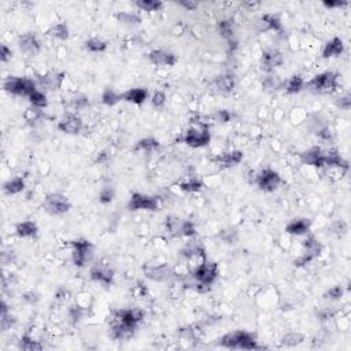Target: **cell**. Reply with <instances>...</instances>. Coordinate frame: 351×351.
Here are the masks:
<instances>
[{"instance_id": "6da1fadb", "label": "cell", "mask_w": 351, "mask_h": 351, "mask_svg": "<svg viewBox=\"0 0 351 351\" xmlns=\"http://www.w3.org/2000/svg\"><path fill=\"white\" fill-rule=\"evenodd\" d=\"M218 344L225 348H232V350H259L263 348L259 346L257 340H255L254 335L247 332V331H233L228 332L224 336L219 338Z\"/></svg>"}, {"instance_id": "7a4b0ae2", "label": "cell", "mask_w": 351, "mask_h": 351, "mask_svg": "<svg viewBox=\"0 0 351 351\" xmlns=\"http://www.w3.org/2000/svg\"><path fill=\"white\" fill-rule=\"evenodd\" d=\"M338 73H335V71H324V73H320L316 77H313L305 87L309 88L313 92L328 95V93H334L338 89Z\"/></svg>"}, {"instance_id": "3957f363", "label": "cell", "mask_w": 351, "mask_h": 351, "mask_svg": "<svg viewBox=\"0 0 351 351\" xmlns=\"http://www.w3.org/2000/svg\"><path fill=\"white\" fill-rule=\"evenodd\" d=\"M3 88L6 92L15 96L29 97L35 91H37V83L36 80L29 77H9L5 80Z\"/></svg>"}, {"instance_id": "277c9868", "label": "cell", "mask_w": 351, "mask_h": 351, "mask_svg": "<svg viewBox=\"0 0 351 351\" xmlns=\"http://www.w3.org/2000/svg\"><path fill=\"white\" fill-rule=\"evenodd\" d=\"M95 255V247L87 239H77V240L71 241V259L73 263L77 268H84L87 266L93 259Z\"/></svg>"}, {"instance_id": "5b68a950", "label": "cell", "mask_w": 351, "mask_h": 351, "mask_svg": "<svg viewBox=\"0 0 351 351\" xmlns=\"http://www.w3.org/2000/svg\"><path fill=\"white\" fill-rule=\"evenodd\" d=\"M321 251H322V246H321L320 241L317 240L316 236H313V235L307 236V239L303 240L302 253H300V255H299L298 258L295 259L294 265L295 266H298V268L305 266L307 263H310L312 261L318 258L321 254Z\"/></svg>"}, {"instance_id": "8992f818", "label": "cell", "mask_w": 351, "mask_h": 351, "mask_svg": "<svg viewBox=\"0 0 351 351\" xmlns=\"http://www.w3.org/2000/svg\"><path fill=\"white\" fill-rule=\"evenodd\" d=\"M128 209L131 211H159L161 210V199L158 196H154V195L135 192L132 193L131 199L128 202Z\"/></svg>"}, {"instance_id": "52a82bcc", "label": "cell", "mask_w": 351, "mask_h": 351, "mask_svg": "<svg viewBox=\"0 0 351 351\" xmlns=\"http://www.w3.org/2000/svg\"><path fill=\"white\" fill-rule=\"evenodd\" d=\"M192 277L199 284L210 287L218 277V265L213 262V261L206 259V261H203L202 263H199L197 266L193 268Z\"/></svg>"}, {"instance_id": "ba28073f", "label": "cell", "mask_w": 351, "mask_h": 351, "mask_svg": "<svg viewBox=\"0 0 351 351\" xmlns=\"http://www.w3.org/2000/svg\"><path fill=\"white\" fill-rule=\"evenodd\" d=\"M44 211L49 215H63L71 209V203L63 193H49L44 199Z\"/></svg>"}, {"instance_id": "9c48e42d", "label": "cell", "mask_w": 351, "mask_h": 351, "mask_svg": "<svg viewBox=\"0 0 351 351\" xmlns=\"http://www.w3.org/2000/svg\"><path fill=\"white\" fill-rule=\"evenodd\" d=\"M255 184L258 185V188L263 192H274L283 184V179L279 174V171L266 167L255 176Z\"/></svg>"}, {"instance_id": "30bf717a", "label": "cell", "mask_w": 351, "mask_h": 351, "mask_svg": "<svg viewBox=\"0 0 351 351\" xmlns=\"http://www.w3.org/2000/svg\"><path fill=\"white\" fill-rule=\"evenodd\" d=\"M210 140L211 135L207 128H189L184 133V136L180 137L177 141H183L192 148H202L206 147Z\"/></svg>"}, {"instance_id": "8fae6325", "label": "cell", "mask_w": 351, "mask_h": 351, "mask_svg": "<svg viewBox=\"0 0 351 351\" xmlns=\"http://www.w3.org/2000/svg\"><path fill=\"white\" fill-rule=\"evenodd\" d=\"M166 228L173 236L193 237L196 235V228L193 222L188 219H181L174 215H169L166 219Z\"/></svg>"}, {"instance_id": "7c38bea8", "label": "cell", "mask_w": 351, "mask_h": 351, "mask_svg": "<svg viewBox=\"0 0 351 351\" xmlns=\"http://www.w3.org/2000/svg\"><path fill=\"white\" fill-rule=\"evenodd\" d=\"M63 80H65V73L57 70H51L44 73V74L37 76V80L36 83L39 87H41L45 91H51V92H55V91H59L63 84Z\"/></svg>"}, {"instance_id": "4fadbf2b", "label": "cell", "mask_w": 351, "mask_h": 351, "mask_svg": "<svg viewBox=\"0 0 351 351\" xmlns=\"http://www.w3.org/2000/svg\"><path fill=\"white\" fill-rule=\"evenodd\" d=\"M18 47L21 49V53L25 54L27 57H36L41 51V43L39 37L32 32L23 33L18 37Z\"/></svg>"}, {"instance_id": "5bb4252c", "label": "cell", "mask_w": 351, "mask_h": 351, "mask_svg": "<svg viewBox=\"0 0 351 351\" xmlns=\"http://www.w3.org/2000/svg\"><path fill=\"white\" fill-rule=\"evenodd\" d=\"M84 121L80 115L74 113H67L65 117H62L61 121L58 122V129L66 135H79L83 131Z\"/></svg>"}, {"instance_id": "9a60e30c", "label": "cell", "mask_w": 351, "mask_h": 351, "mask_svg": "<svg viewBox=\"0 0 351 351\" xmlns=\"http://www.w3.org/2000/svg\"><path fill=\"white\" fill-rule=\"evenodd\" d=\"M137 327L123 324L121 321L111 318L110 321V338L114 340H129L135 335Z\"/></svg>"}, {"instance_id": "2e32d148", "label": "cell", "mask_w": 351, "mask_h": 351, "mask_svg": "<svg viewBox=\"0 0 351 351\" xmlns=\"http://www.w3.org/2000/svg\"><path fill=\"white\" fill-rule=\"evenodd\" d=\"M113 318L123 324L137 327L144 318V312L141 309H119L113 313Z\"/></svg>"}, {"instance_id": "e0dca14e", "label": "cell", "mask_w": 351, "mask_h": 351, "mask_svg": "<svg viewBox=\"0 0 351 351\" xmlns=\"http://www.w3.org/2000/svg\"><path fill=\"white\" fill-rule=\"evenodd\" d=\"M284 63V55L277 48L265 49L261 57V66L265 71H273Z\"/></svg>"}, {"instance_id": "ac0fdd59", "label": "cell", "mask_w": 351, "mask_h": 351, "mask_svg": "<svg viewBox=\"0 0 351 351\" xmlns=\"http://www.w3.org/2000/svg\"><path fill=\"white\" fill-rule=\"evenodd\" d=\"M145 277L153 281H166L169 277H171L173 272H171L170 266L167 265H145L143 268Z\"/></svg>"}, {"instance_id": "d6986e66", "label": "cell", "mask_w": 351, "mask_h": 351, "mask_svg": "<svg viewBox=\"0 0 351 351\" xmlns=\"http://www.w3.org/2000/svg\"><path fill=\"white\" fill-rule=\"evenodd\" d=\"M89 277L92 281L101 283L105 287H110L114 281V270L110 269L109 266H105V265H96L91 269Z\"/></svg>"}, {"instance_id": "ffe728a7", "label": "cell", "mask_w": 351, "mask_h": 351, "mask_svg": "<svg viewBox=\"0 0 351 351\" xmlns=\"http://www.w3.org/2000/svg\"><path fill=\"white\" fill-rule=\"evenodd\" d=\"M300 161L303 165H309V166L325 167L324 151L320 147H312L300 153Z\"/></svg>"}, {"instance_id": "44dd1931", "label": "cell", "mask_w": 351, "mask_h": 351, "mask_svg": "<svg viewBox=\"0 0 351 351\" xmlns=\"http://www.w3.org/2000/svg\"><path fill=\"white\" fill-rule=\"evenodd\" d=\"M148 59L151 63L157 66H174L177 63V57L174 54L165 51V49H153L148 53Z\"/></svg>"}, {"instance_id": "7402d4cb", "label": "cell", "mask_w": 351, "mask_h": 351, "mask_svg": "<svg viewBox=\"0 0 351 351\" xmlns=\"http://www.w3.org/2000/svg\"><path fill=\"white\" fill-rule=\"evenodd\" d=\"M310 228H312V221L300 217V218L291 219L290 222L285 225V232L294 235V236H302V235L309 233Z\"/></svg>"}, {"instance_id": "603a6c76", "label": "cell", "mask_w": 351, "mask_h": 351, "mask_svg": "<svg viewBox=\"0 0 351 351\" xmlns=\"http://www.w3.org/2000/svg\"><path fill=\"white\" fill-rule=\"evenodd\" d=\"M324 163L325 166L339 167V169H343V170L346 171H348V169H350L348 162L343 158L336 148H331L328 151H324Z\"/></svg>"}, {"instance_id": "cb8c5ba5", "label": "cell", "mask_w": 351, "mask_h": 351, "mask_svg": "<svg viewBox=\"0 0 351 351\" xmlns=\"http://www.w3.org/2000/svg\"><path fill=\"white\" fill-rule=\"evenodd\" d=\"M214 85L219 93L229 95L233 92V89L236 87V80H235V76L231 73H225V74H219L215 77Z\"/></svg>"}, {"instance_id": "d4e9b609", "label": "cell", "mask_w": 351, "mask_h": 351, "mask_svg": "<svg viewBox=\"0 0 351 351\" xmlns=\"http://www.w3.org/2000/svg\"><path fill=\"white\" fill-rule=\"evenodd\" d=\"M243 157H244V155H243L241 151H239V149H233V151H228V153L219 155V157L214 158L213 161H214L217 165H219V166L222 167H233L236 166V165H239V163L243 161Z\"/></svg>"}, {"instance_id": "484cf974", "label": "cell", "mask_w": 351, "mask_h": 351, "mask_svg": "<svg viewBox=\"0 0 351 351\" xmlns=\"http://www.w3.org/2000/svg\"><path fill=\"white\" fill-rule=\"evenodd\" d=\"M121 97H122V101L140 106L147 101L148 92H147L145 88H131V89H128V91L121 93Z\"/></svg>"}, {"instance_id": "4316f807", "label": "cell", "mask_w": 351, "mask_h": 351, "mask_svg": "<svg viewBox=\"0 0 351 351\" xmlns=\"http://www.w3.org/2000/svg\"><path fill=\"white\" fill-rule=\"evenodd\" d=\"M344 51V44L340 37H334L332 40H329L328 43L325 44L322 48V58L328 59V58H336L340 57Z\"/></svg>"}, {"instance_id": "83f0119b", "label": "cell", "mask_w": 351, "mask_h": 351, "mask_svg": "<svg viewBox=\"0 0 351 351\" xmlns=\"http://www.w3.org/2000/svg\"><path fill=\"white\" fill-rule=\"evenodd\" d=\"M37 232H39V227H37L35 221H22V222L15 225V233L21 239L36 237Z\"/></svg>"}, {"instance_id": "f1b7e54d", "label": "cell", "mask_w": 351, "mask_h": 351, "mask_svg": "<svg viewBox=\"0 0 351 351\" xmlns=\"http://www.w3.org/2000/svg\"><path fill=\"white\" fill-rule=\"evenodd\" d=\"M180 254L181 257H184L185 259H207L206 254H205V248H203L199 243H188L187 246H184L181 248Z\"/></svg>"}, {"instance_id": "f546056e", "label": "cell", "mask_w": 351, "mask_h": 351, "mask_svg": "<svg viewBox=\"0 0 351 351\" xmlns=\"http://www.w3.org/2000/svg\"><path fill=\"white\" fill-rule=\"evenodd\" d=\"M261 23H262L263 31H273L281 33L283 32V23L281 19L274 14H263L261 17Z\"/></svg>"}, {"instance_id": "4dcf8cb0", "label": "cell", "mask_w": 351, "mask_h": 351, "mask_svg": "<svg viewBox=\"0 0 351 351\" xmlns=\"http://www.w3.org/2000/svg\"><path fill=\"white\" fill-rule=\"evenodd\" d=\"M217 32L222 36L227 41L235 40V23L231 18H225L217 22Z\"/></svg>"}, {"instance_id": "1f68e13d", "label": "cell", "mask_w": 351, "mask_h": 351, "mask_svg": "<svg viewBox=\"0 0 351 351\" xmlns=\"http://www.w3.org/2000/svg\"><path fill=\"white\" fill-rule=\"evenodd\" d=\"M47 35L49 37H54V39L65 41L70 36V29H69V25L66 22H58V23H55V25L49 28L48 31H47Z\"/></svg>"}, {"instance_id": "d6a6232c", "label": "cell", "mask_w": 351, "mask_h": 351, "mask_svg": "<svg viewBox=\"0 0 351 351\" xmlns=\"http://www.w3.org/2000/svg\"><path fill=\"white\" fill-rule=\"evenodd\" d=\"M305 85H306V83H305L303 77L296 74L291 76L290 79L284 81V89L288 95H296V93H299L302 91L303 88H305Z\"/></svg>"}, {"instance_id": "836d02e7", "label": "cell", "mask_w": 351, "mask_h": 351, "mask_svg": "<svg viewBox=\"0 0 351 351\" xmlns=\"http://www.w3.org/2000/svg\"><path fill=\"white\" fill-rule=\"evenodd\" d=\"M25 187H27V184H25V180L22 177H14L3 184V191L7 195H18L25 189Z\"/></svg>"}, {"instance_id": "e575fe53", "label": "cell", "mask_w": 351, "mask_h": 351, "mask_svg": "<svg viewBox=\"0 0 351 351\" xmlns=\"http://www.w3.org/2000/svg\"><path fill=\"white\" fill-rule=\"evenodd\" d=\"M89 106V99L85 95H76L66 103V109L69 110V113H77L81 110L87 109Z\"/></svg>"}, {"instance_id": "d590c367", "label": "cell", "mask_w": 351, "mask_h": 351, "mask_svg": "<svg viewBox=\"0 0 351 351\" xmlns=\"http://www.w3.org/2000/svg\"><path fill=\"white\" fill-rule=\"evenodd\" d=\"M84 49L88 51V53L93 54L105 53L106 49H107V41H105L101 37H91V39H88L84 43Z\"/></svg>"}, {"instance_id": "8d00e7d4", "label": "cell", "mask_w": 351, "mask_h": 351, "mask_svg": "<svg viewBox=\"0 0 351 351\" xmlns=\"http://www.w3.org/2000/svg\"><path fill=\"white\" fill-rule=\"evenodd\" d=\"M19 348L23 351H40L44 346L39 340H35L29 334H25L19 340Z\"/></svg>"}, {"instance_id": "74e56055", "label": "cell", "mask_w": 351, "mask_h": 351, "mask_svg": "<svg viewBox=\"0 0 351 351\" xmlns=\"http://www.w3.org/2000/svg\"><path fill=\"white\" fill-rule=\"evenodd\" d=\"M159 145H161V143L155 137H144V139H140L137 141L133 149L135 151H147V153H149V151L159 148Z\"/></svg>"}, {"instance_id": "f35d334b", "label": "cell", "mask_w": 351, "mask_h": 351, "mask_svg": "<svg viewBox=\"0 0 351 351\" xmlns=\"http://www.w3.org/2000/svg\"><path fill=\"white\" fill-rule=\"evenodd\" d=\"M121 101H122L121 93L115 92L113 88H106L105 91H103V93H102V103L106 106H109V107H113V106H115Z\"/></svg>"}, {"instance_id": "ab89813d", "label": "cell", "mask_w": 351, "mask_h": 351, "mask_svg": "<svg viewBox=\"0 0 351 351\" xmlns=\"http://www.w3.org/2000/svg\"><path fill=\"white\" fill-rule=\"evenodd\" d=\"M135 6L143 11L151 13V11H159L163 7V3L161 0H136Z\"/></svg>"}, {"instance_id": "60d3db41", "label": "cell", "mask_w": 351, "mask_h": 351, "mask_svg": "<svg viewBox=\"0 0 351 351\" xmlns=\"http://www.w3.org/2000/svg\"><path fill=\"white\" fill-rule=\"evenodd\" d=\"M115 18H117V21L125 23V25H140L141 23L140 15L129 13V11H119V13L115 14Z\"/></svg>"}, {"instance_id": "b9f144b4", "label": "cell", "mask_w": 351, "mask_h": 351, "mask_svg": "<svg viewBox=\"0 0 351 351\" xmlns=\"http://www.w3.org/2000/svg\"><path fill=\"white\" fill-rule=\"evenodd\" d=\"M28 101H29V103H31V106H33V107H37V109H45L47 106H48V99H47V95H45V92H43V91H35V92L32 93L31 96L28 97Z\"/></svg>"}, {"instance_id": "7bdbcfd3", "label": "cell", "mask_w": 351, "mask_h": 351, "mask_svg": "<svg viewBox=\"0 0 351 351\" xmlns=\"http://www.w3.org/2000/svg\"><path fill=\"white\" fill-rule=\"evenodd\" d=\"M203 187H205V184H203V181L199 180V179H191V180L184 181V183H181L180 184L181 191L187 193L199 192V191H202Z\"/></svg>"}, {"instance_id": "ee69618b", "label": "cell", "mask_w": 351, "mask_h": 351, "mask_svg": "<svg viewBox=\"0 0 351 351\" xmlns=\"http://www.w3.org/2000/svg\"><path fill=\"white\" fill-rule=\"evenodd\" d=\"M305 340V336L299 332H288L281 338V344L287 347H294L298 346Z\"/></svg>"}, {"instance_id": "f6af8a7d", "label": "cell", "mask_w": 351, "mask_h": 351, "mask_svg": "<svg viewBox=\"0 0 351 351\" xmlns=\"http://www.w3.org/2000/svg\"><path fill=\"white\" fill-rule=\"evenodd\" d=\"M219 239L227 244H235L239 239V232L235 227H228L219 232Z\"/></svg>"}, {"instance_id": "bcb514c9", "label": "cell", "mask_w": 351, "mask_h": 351, "mask_svg": "<svg viewBox=\"0 0 351 351\" xmlns=\"http://www.w3.org/2000/svg\"><path fill=\"white\" fill-rule=\"evenodd\" d=\"M43 117V110L37 109V107H33V106H31L29 109L25 110V113H23V118H25V121L29 123L37 122V121H40Z\"/></svg>"}, {"instance_id": "7dc6e473", "label": "cell", "mask_w": 351, "mask_h": 351, "mask_svg": "<svg viewBox=\"0 0 351 351\" xmlns=\"http://www.w3.org/2000/svg\"><path fill=\"white\" fill-rule=\"evenodd\" d=\"M115 197V191L113 187H110V185H106V187H103L101 191V193H99V202L102 203V205H109V203H111L113 200H114Z\"/></svg>"}, {"instance_id": "c3c4849f", "label": "cell", "mask_w": 351, "mask_h": 351, "mask_svg": "<svg viewBox=\"0 0 351 351\" xmlns=\"http://www.w3.org/2000/svg\"><path fill=\"white\" fill-rule=\"evenodd\" d=\"M85 314H87V310L83 309V307L71 306L70 309H69V318H70V322L73 325H76L77 322H80V321L83 320Z\"/></svg>"}, {"instance_id": "681fc988", "label": "cell", "mask_w": 351, "mask_h": 351, "mask_svg": "<svg viewBox=\"0 0 351 351\" xmlns=\"http://www.w3.org/2000/svg\"><path fill=\"white\" fill-rule=\"evenodd\" d=\"M211 118L214 119L215 122L227 123L232 119V114L229 113L228 110H217L214 114L211 115Z\"/></svg>"}, {"instance_id": "f907efd6", "label": "cell", "mask_w": 351, "mask_h": 351, "mask_svg": "<svg viewBox=\"0 0 351 351\" xmlns=\"http://www.w3.org/2000/svg\"><path fill=\"white\" fill-rule=\"evenodd\" d=\"M166 103V93L162 92V91H157L154 92L153 97H151V105L155 107V109H162L163 106Z\"/></svg>"}, {"instance_id": "816d5d0a", "label": "cell", "mask_w": 351, "mask_h": 351, "mask_svg": "<svg viewBox=\"0 0 351 351\" xmlns=\"http://www.w3.org/2000/svg\"><path fill=\"white\" fill-rule=\"evenodd\" d=\"M343 294H344V291H343L342 287H340V285H335V287L329 288V290L325 292L324 298L332 299V300H338V299L342 298Z\"/></svg>"}, {"instance_id": "f5cc1de1", "label": "cell", "mask_w": 351, "mask_h": 351, "mask_svg": "<svg viewBox=\"0 0 351 351\" xmlns=\"http://www.w3.org/2000/svg\"><path fill=\"white\" fill-rule=\"evenodd\" d=\"M335 103H336V106L340 107L342 110H350V107H351L350 92H346V93H343V95H340V96L335 101Z\"/></svg>"}, {"instance_id": "db71d44e", "label": "cell", "mask_w": 351, "mask_h": 351, "mask_svg": "<svg viewBox=\"0 0 351 351\" xmlns=\"http://www.w3.org/2000/svg\"><path fill=\"white\" fill-rule=\"evenodd\" d=\"M331 231H332L335 235L342 236V235H344V233L347 232V224L343 219H340V221H335L334 224L331 225Z\"/></svg>"}, {"instance_id": "11a10c76", "label": "cell", "mask_w": 351, "mask_h": 351, "mask_svg": "<svg viewBox=\"0 0 351 351\" xmlns=\"http://www.w3.org/2000/svg\"><path fill=\"white\" fill-rule=\"evenodd\" d=\"M11 57H13L11 48H10L9 45H6V44H2V47H0V59H2V62L7 63L11 59Z\"/></svg>"}, {"instance_id": "9f6ffc18", "label": "cell", "mask_w": 351, "mask_h": 351, "mask_svg": "<svg viewBox=\"0 0 351 351\" xmlns=\"http://www.w3.org/2000/svg\"><path fill=\"white\" fill-rule=\"evenodd\" d=\"M322 6L327 9H340V7H346L348 6L347 2H340V0H324Z\"/></svg>"}, {"instance_id": "6f0895ef", "label": "cell", "mask_w": 351, "mask_h": 351, "mask_svg": "<svg viewBox=\"0 0 351 351\" xmlns=\"http://www.w3.org/2000/svg\"><path fill=\"white\" fill-rule=\"evenodd\" d=\"M177 5L187 10V11H192L197 7V3L193 2V0H180V2H177Z\"/></svg>"}, {"instance_id": "680465c9", "label": "cell", "mask_w": 351, "mask_h": 351, "mask_svg": "<svg viewBox=\"0 0 351 351\" xmlns=\"http://www.w3.org/2000/svg\"><path fill=\"white\" fill-rule=\"evenodd\" d=\"M317 136L322 139V140H331L332 139V133H331L328 128H321V129L317 131Z\"/></svg>"}, {"instance_id": "91938a15", "label": "cell", "mask_w": 351, "mask_h": 351, "mask_svg": "<svg viewBox=\"0 0 351 351\" xmlns=\"http://www.w3.org/2000/svg\"><path fill=\"white\" fill-rule=\"evenodd\" d=\"M110 159V154L107 149H103V151H101V153L97 154L96 159H95V163H106L109 162Z\"/></svg>"}, {"instance_id": "94428289", "label": "cell", "mask_w": 351, "mask_h": 351, "mask_svg": "<svg viewBox=\"0 0 351 351\" xmlns=\"http://www.w3.org/2000/svg\"><path fill=\"white\" fill-rule=\"evenodd\" d=\"M39 299H40V296L36 294V292H27V294L23 295V300L28 303H31V305L32 303L37 302Z\"/></svg>"}, {"instance_id": "6125c7cd", "label": "cell", "mask_w": 351, "mask_h": 351, "mask_svg": "<svg viewBox=\"0 0 351 351\" xmlns=\"http://www.w3.org/2000/svg\"><path fill=\"white\" fill-rule=\"evenodd\" d=\"M318 316H320L321 320H328V318H331V317L334 316V313L329 312V310H324V312L318 313Z\"/></svg>"}]
</instances>
